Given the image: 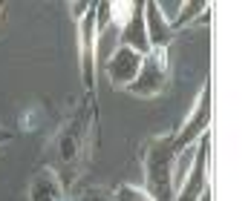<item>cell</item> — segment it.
I'll return each instance as SVG.
<instances>
[{
	"instance_id": "obj_15",
	"label": "cell",
	"mask_w": 251,
	"mask_h": 201,
	"mask_svg": "<svg viewBox=\"0 0 251 201\" xmlns=\"http://www.w3.org/2000/svg\"><path fill=\"white\" fill-rule=\"evenodd\" d=\"M0 15H3V3H0Z\"/></svg>"
},
{
	"instance_id": "obj_5",
	"label": "cell",
	"mask_w": 251,
	"mask_h": 201,
	"mask_svg": "<svg viewBox=\"0 0 251 201\" xmlns=\"http://www.w3.org/2000/svg\"><path fill=\"white\" fill-rule=\"evenodd\" d=\"M208 129H211V78L202 80V86H200V92H197V98H194V103H191V109H188V115L182 118L179 126H174L176 155L185 147L197 144Z\"/></svg>"
},
{
	"instance_id": "obj_6",
	"label": "cell",
	"mask_w": 251,
	"mask_h": 201,
	"mask_svg": "<svg viewBox=\"0 0 251 201\" xmlns=\"http://www.w3.org/2000/svg\"><path fill=\"white\" fill-rule=\"evenodd\" d=\"M211 129L197 141V152H194V161L188 167V173L182 178V184L176 187L174 201H202L208 196V187H211Z\"/></svg>"
},
{
	"instance_id": "obj_4",
	"label": "cell",
	"mask_w": 251,
	"mask_h": 201,
	"mask_svg": "<svg viewBox=\"0 0 251 201\" xmlns=\"http://www.w3.org/2000/svg\"><path fill=\"white\" fill-rule=\"evenodd\" d=\"M168 86H171V49H151L127 92L136 98H159Z\"/></svg>"
},
{
	"instance_id": "obj_13",
	"label": "cell",
	"mask_w": 251,
	"mask_h": 201,
	"mask_svg": "<svg viewBox=\"0 0 251 201\" xmlns=\"http://www.w3.org/2000/svg\"><path fill=\"white\" fill-rule=\"evenodd\" d=\"M75 201H110V196L101 193L99 187H81L78 196H75Z\"/></svg>"
},
{
	"instance_id": "obj_8",
	"label": "cell",
	"mask_w": 251,
	"mask_h": 201,
	"mask_svg": "<svg viewBox=\"0 0 251 201\" xmlns=\"http://www.w3.org/2000/svg\"><path fill=\"white\" fill-rule=\"evenodd\" d=\"M142 15H145V32H148L151 49H171L176 35H174V29H171V23L159 15V9H156L153 0H145L142 3Z\"/></svg>"
},
{
	"instance_id": "obj_11",
	"label": "cell",
	"mask_w": 251,
	"mask_h": 201,
	"mask_svg": "<svg viewBox=\"0 0 251 201\" xmlns=\"http://www.w3.org/2000/svg\"><path fill=\"white\" fill-rule=\"evenodd\" d=\"M107 196H110V201H153V196L142 187V184H130V181L116 184Z\"/></svg>"
},
{
	"instance_id": "obj_14",
	"label": "cell",
	"mask_w": 251,
	"mask_h": 201,
	"mask_svg": "<svg viewBox=\"0 0 251 201\" xmlns=\"http://www.w3.org/2000/svg\"><path fill=\"white\" fill-rule=\"evenodd\" d=\"M12 138H15V132H12L9 126H3V124H0V147H6V144H9Z\"/></svg>"
},
{
	"instance_id": "obj_9",
	"label": "cell",
	"mask_w": 251,
	"mask_h": 201,
	"mask_svg": "<svg viewBox=\"0 0 251 201\" xmlns=\"http://www.w3.org/2000/svg\"><path fill=\"white\" fill-rule=\"evenodd\" d=\"M67 187L50 167H41L29 181V201H67Z\"/></svg>"
},
{
	"instance_id": "obj_7",
	"label": "cell",
	"mask_w": 251,
	"mask_h": 201,
	"mask_svg": "<svg viewBox=\"0 0 251 201\" xmlns=\"http://www.w3.org/2000/svg\"><path fill=\"white\" fill-rule=\"evenodd\" d=\"M142 60H145V55H139V52L127 49V46H119V49L107 58V63H104L107 80H110L116 89H127V86L136 80V75H139V69H142Z\"/></svg>"
},
{
	"instance_id": "obj_12",
	"label": "cell",
	"mask_w": 251,
	"mask_h": 201,
	"mask_svg": "<svg viewBox=\"0 0 251 201\" xmlns=\"http://www.w3.org/2000/svg\"><path fill=\"white\" fill-rule=\"evenodd\" d=\"M44 118H47V109L35 103V106L24 109V115H21V129H24V132H35V129L44 126Z\"/></svg>"
},
{
	"instance_id": "obj_1",
	"label": "cell",
	"mask_w": 251,
	"mask_h": 201,
	"mask_svg": "<svg viewBox=\"0 0 251 201\" xmlns=\"http://www.w3.org/2000/svg\"><path fill=\"white\" fill-rule=\"evenodd\" d=\"M96 135H99V103L96 95H84L58 124L44 150V167H50L67 190L87 170L96 147Z\"/></svg>"
},
{
	"instance_id": "obj_2",
	"label": "cell",
	"mask_w": 251,
	"mask_h": 201,
	"mask_svg": "<svg viewBox=\"0 0 251 201\" xmlns=\"http://www.w3.org/2000/svg\"><path fill=\"white\" fill-rule=\"evenodd\" d=\"M174 129L151 135L142 147V173H145V190L153 196V201H174Z\"/></svg>"
},
{
	"instance_id": "obj_10",
	"label": "cell",
	"mask_w": 251,
	"mask_h": 201,
	"mask_svg": "<svg viewBox=\"0 0 251 201\" xmlns=\"http://www.w3.org/2000/svg\"><path fill=\"white\" fill-rule=\"evenodd\" d=\"M119 46L139 52V55H148L151 43H148V32H145V15H142V3H136L130 20L122 26V35H119Z\"/></svg>"
},
{
	"instance_id": "obj_3",
	"label": "cell",
	"mask_w": 251,
	"mask_h": 201,
	"mask_svg": "<svg viewBox=\"0 0 251 201\" xmlns=\"http://www.w3.org/2000/svg\"><path fill=\"white\" fill-rule=\"evenodd\" d=\"M75 40H78V69L87 95H96V72H99V32H96V3L75 18Z\"/></svg>"
}]
</instances>
